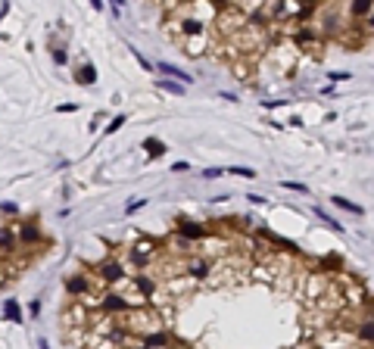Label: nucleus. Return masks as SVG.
<instances>
[{
    "label": "nucleus",
    "instance_id": "nucleus-22",
    "mask_svg": "<svg viewBox=\"0 0 374 349\" xmlns=\"http://www.w3.org/2000/svg\"><path fill=\"white\" fill-rule=\"evenodd\" d=\"M4 212L7 215H16V203H4Z\"/></svg>",
    "mask_w": 374,
    "mask_h": 349
},
{
    "label": "nucleus",
    "instance_id": "nucleus-14",
    "mask_svg": "<svg viewBox=\"0 0 374 349\" xmlns=\"http://www.w3.org/2000/svg\"><path fill=\"white\" fill-rule=\"evenodd\" d=\"M371 13H374V7L368 4V0H359V4H352V16H365V19H368Z\"/></svg>",
    "mask_w": 374,
    "mask_h": 349
},
{
    "label": "nucleus",
    "instance_id": "nucleus-3",
    "mask_svg": "<svg viewBox=\"0 0 374 349\" xmlns=\"http://www.w3.org/2000/svg\"><path fill=\"white\" fill-rule=\"evenodd\" d=\"M97 278H100L103 284H113V287H119V284H125V281H128V274H125V265H122L119 259H110V262H103V265L97 268Z\"/></svg>",
    "mask_w": 374,
    "mask_h": 349
},
{
    "label": "nucleus",
    "instance_id": "nucleus-19",
    "mask_svg": "<svg viewBox=\"0 0 374 349\" xmlns=\"http://www.w3.org/2000/svg\"><path fill=\"white\" fill-rule=\"evenodd\" d=\"M53 60H57V63H66V60H69V53H66L63 47H57V50H53Z\"/></svg>",
    "mask_w": 374,
    "mask_h": 349
},
{
    "label": "nucleus",
    "instance_id": "nucleus-17",
    "mask_svg": "<svg viewBox=\"0 0 374 349\" xmlns=\"http://www.w3.org/2000/svg\"><path fill=\"white\" fill-rule=\"evenodd\" d=\"M222 175H228V172H225V169H206V172H203V178H209V181H212V178H222Z\"/></svg>",
    "mask_w": 374,
    "mask_h": 349
},
{
    "label": "nucleus",
    "instance_id": "nucleus-10",
    "mask_svg": "<svg viewBox=\"0 0 374 349\" xmlns=\"http://www.w3.org/2000/svg\"><path fill=\"white\" fill-rule=\"evenodd\" d=\"M97 81V72H94V66L87 63V66H81L78 69V84H94Z\"/></svg>",
    "mask_w": 374,
    "mask_h": 349
},
{
    "label": "nucleus",
    "instance_id": "nucleus-6",
    "mask_svg": "<svg viewBox=\"0 0 374 349\" xmlns=\"http://www.w3.org/2000/svg\"><path fill=\"white\" fill-rule=\"evenodd\" d=\"M355 337L362 343H374V315H362L355 321Z\"/></svg>",
    "mask_w": 374,
    "mask_h": 349
},
{
    "label": "nucleus",
    "instance_id": "nucleus-21",
    "mask_svg": "<svg viewBox=\"0 0 374 349\" xmlns=\"http://www.w3.org/2000/svg\"><path fill=\"white\" fill-rule=\"evenodd\" d=\"M28 309H31V315H41V300H31Z\"/></svg>",
    "mask_w": 374,
    "mask_h": 349
},
{
    "label": "nucleus",
    "instance_id": "nucleus-5",
    "mask_svg": "<svg viewBox=\"0 0 374 349\" xmlns=\"http://www.w3.org/2000/svg\"><path fill=\"white\" fill-rule=\"evenodd\" d=\"M175 231H178V237H184V240H190V243H203L206 237H209V231H206L203 225H197V222H184V218L178 222Z\"/></svg>",
    "mask_w": 374,
    "mask_h": 349
},
{
    "label": "nucleus",
    "instance_id": "nucleus-16",
    "mask_svg": "<svg viewBox=\"0 0 374 349\" xmlns=\"http://www.w3.org/2000/svg\"><path fill=\"white\" fill-rule=\"evenodd\" d=\"M159 87L169 90V94H184V87H181V84H175V81H159Z\"/></svg>",
    "mask_w": 374,
    "mask_h": 349
},
{
    "label": "nucleus",
    "instance_id": "nucleus-1",
    "mask_svg": "<svg viewBox=\"0 0 374 349\" xmlns=\"http://www.w3.org/2000/svg\"><path fill=\"white\" fill-rule=\"evenodd\" d=\"M331 274H322V271H309V274H299V300L302 303H318V300H322L325 296V293L331 290Z\"/></svg>",
    "mask_w": 374,
    "mask_h": 349
},
{
    "label": "nucleus",
    "instance_id": "nucleus-7",
    "mask_svg": "<svg viewBox=\"0 0 374 349\" xmlns=\"http://www.w3.org/2000/svg\"><path fill=\"white\" fill-rule=\"evenodd\" d=\"M38 237H41L38 222H22V225H19V240H22V246H34V243H38Z\"/></svg>",
    "mask_w": 374,
    "mask_h": 349
},
{
    "label": "nucleus",
    "instance_id": "nucleus-15",
    "mask_svg": "<svg viewBox=\"0 0 374 349\" xmlns=\"http://www.w3.org/2000/svg\"><path fill=\"white\" fill-rule=\"evenodd\" d=\"M228 175H240V178H256L253 169H243V165H234V169H228Z\"/></svg>",
    "mask_w": 374,
    "mask_h": 349
},
{
    "label": "nucleus",
    "instance_id": "nucleus-8",
    "mask_svg": "<svg viewBox=\"0 0 374 349\" xmlns=\"http://www.w3.org/2000/svg\"><path fill=\"white\" fill-rule=\"evenodd\" d=\"M159 72H163V75H169V78H175V81H181V84H190V81H193L187 72H181V69L172 66V63H159Z\"/></svg>",
    "mask_w": 374,
    "mask_h": 349
},
{
    "label": "nucleus",
    "instance_id": "nucleus-12",
    "mask_svg": "<svg viewBox=\"0 0 374 349\" xmlns=\"http://www.w3.org/2000/svg\"><path fill=\"white\" fill-rule=\"evenodd\" d=\"M144 146H147V153H150V156H163V153H166V143H159L156 137H147Z\"/></svg>",
    "mask_w": 374,
    "mask_h": 349
},
{
    "label": "nucleus",
    "instance_id": "nucleus-18",
    "mask_svg": "<svg viewBox=\"0 0 374 349\" xmlns=\"http://www.w3.org/2000/svg\"><path fill=\"white\" fill-rule=\"evenodd\" d=\"M125 125V116H119V119H113V125L110 128H106V134H113V131H119V128Z\"/></svg>",
    "mask_w": 374,
    "mask_h": 349
},
{
    "label": "nucleus",
    "instance_id": "nucleus-4",
    "mask_svg": "<svg viewBox=\"0 0 374 349\" xmlns=\"http://www.w3.org/2000/svg\"><path fill=\"white\" fill-rule=\"evenodd\" d=\"M131 284L137 290V296H144V300H153L156 290H163V287H159V281L153 278V274H147V271H137L134 278H131Z\"/></svg>",
    "mask_w": 374,
    "mask_h": 349
},
{
    "label": "nucleus",
    "instance_id": "nucleus-23",
    "mask_svg": "<svg viewBox=\"0 0 374 349\" xmlns=\"http://www.w3.org/2000/svg\"><path fill=\"white\" fill-rule=\"evenodd\" d=\"M365 25H368V28H374V13H371V16H368V19H365Z\"/></svg>",
    "mask_w": 374,
    "mask_h": 349
},
{
    "label": "nucleus",
    "instance_id": "nucleus-13",
    "mask_svg": "<svg viewBox=\"0 0 374 349\" xmlns=\"http://www.w3.org/2000/svg\"><path fill=\"white\" fill-rule=\"evenodd\" d=\"M334 206H340V209H346V212H352V215H362V206L349 203V200H343V196H334Z\"/></svg>",
    "mask_w": 374,
    "mask_h": 349
},
{
    "label": "nucleus",
    "instance_id": "nucleus-11",
    "mask_svg": "<svg viewBox=\"0 0 374 349\" xmlns=\"http://www.w3.org/2000/svg\"><path fill=\"white\" fill-rule=\"evenodd\" d=\"M7 318L13 324H22V309H19V303H16V300H7Z\"/></svg>",
    "mask_w": 374,
    "mask_h": 349
},
{
    "label": "nucleus",
    "instance_id": "nucleus-9",
    "mask_svg": "<svg viewBox=\"0 0 374 349\" xmlns=\"http://www.w3.org/2000/svg\"><path fill=\"white\" fill-rule=\"evenodd\" d=\"M0 240H4V259H10V256L16 253V237H13V228L4 225V231H0Z\"/></svg>",
    "mask_w": 374,
    "mask_h": 349
},
{
    "label": "nucleus",
    "instance_id": "nucleus-2",
    "mask_svg": "<svg viewBox=\"0 0 374 349\" xmlns=\"http://www.w3.org/2000/svg\"><path fill=\"white\" fill-rule=\"evenodd\" d=\"M159 259H163V250H159L156 240H147V237H140L137 243L128 246V262H131L137 271H147V268L156 265Z\"/></svg>",
    "mask_w": 374,
    "mask_h": 349
},
{
    "label": "nucleus",
    "instance_id": "nucleus-20",
    "mask_svg": "<svg viewBox=\"0 0 374 349\" xmlns=\"http://www.w3.org/2000/svg\"><path fill=\"white\" fill-rule=\"evenodd\" d=\"M349 72H331V81H346Z\"/></svg>",
    "mask_w": 374,
    "mask_h": 349
}]
</instances>
